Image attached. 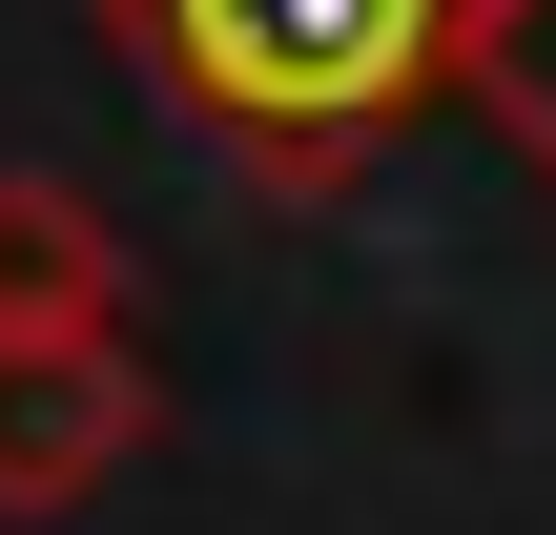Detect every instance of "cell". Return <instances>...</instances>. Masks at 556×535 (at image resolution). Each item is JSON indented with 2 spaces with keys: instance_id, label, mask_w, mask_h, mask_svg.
<instances>
[{
  "instance_id": "1",
  "label": "cell",
  "mask_w": 556,
  "mask_h": 535,
  "mask_svg": "<svg viewBox=\"0 0 556 535\" xmlns=\"http://www.w3.org/2000/svg\"><path fill=\"white\" fill-rule=\"evenodd\" d=\"M103 21L165 82V124L248 144L268 186H351L392 124L454 103V41H475V0H103Z\"/></svg>"
},
{
  "instance_id": "2",
  "label": "cell",
  "mask_w": 556,
  "mask_h": 535,
  "mask_svg": "<svg viewBox=\"0 0 556 535\" xmlns=\"http://www.w3.org/2000/svg\"><path fill=\"white\" fill-rule=\"evenodd\" d=\"M144 433H165V392H144L124 309L103 330H0V515H83Z\"/></svg>"
},
{
  "instance_id": "3",
  "label": "cell",
  "mask_w": 556,
  "mask_h": 535,
  "mask_svg": "<svg viewBox=\"0 0 556 535\" xmlns=\"http://www.w3.org/2000/svg\"><path fill=\"white\" fill-rule=\"evenodd\" d=\"M103 309H124L103 206H83V186H41V165H0V330H103Z\"/></svg>"
},
{
  "instance_id": "4",
  "label": "cell",
  "mask_w": 556,
  "mask_h": 535,
  "mask_svg": "<svg viewBox=\"0 0 556 535\" xmlns=\"http://www.w3.org/2000/svg\"><path fill=\"white\" fill-rule=\"evenodd\" d=\"M454 103H495V124L536 144V186H556V0H475V41H454Z\"/></svg>"
}]
</instances>
